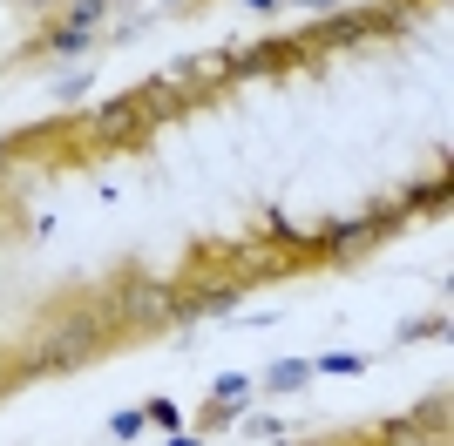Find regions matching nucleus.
<instances>
[{"mask_svg":"<svg viewBox=\"0 0 454 446\" xmlns=\"http://www.w3.org/2000/svg\"><path fill=\"white\" fill-rule=\"evenodd\" d=\"M0 217H7V196H0Z\"/></svg>","mask_w":454,"mask_h":446,"instance_id":"obj_21","label":"nucleus"},{"mask_svg":"<svg viewBox=\"0 0 454 446\" xmlns=\"http://www.w3.org/2000/svg\"><path fill=\"white\" fill-rule=\"evenodd\" d=\"M156 7H176V14H184V0H156Z\"/></svg>","mask_w":454,"mask_h":446,"instance_id":"obj_20","label":"nucleus"},{"mask_svg":"<svg viewBox=\"0 0 454 446\" xmlns=\"http://www.w3.org/2000/svg\"><path fill=\"white\" fill-rule=\"evenodd\" d=\"M312 379H319V372H312V358H278V365H265V379H258V386H265V392H305Z\"/></svg>","mask_w":454,"mask_h":446,"instance_id":"obj_8","label":"nucleus"},{"mask_svg":"<svg viewBox=\"0 0 454 446\" xmlns=\"http://www.w3.org/2000/svg\"><path fill=\"white\" fill-rule=\"evenodd\" d=\"M102 297H109V311H115V338L122 345H143V338L176 325V284L156 278L150 264H122Z\"/></svg>","mask_w":454,"mask_h":446,"instance_id":"obj_2","label":"nucleus"},{"mask_svg":"<svg viewBox=\"0 0 454 446\" xmlns=\"http://www.w3.org/2000/svg\"><path fill=\"white\" fill-rule=\"evenodd\" d=\"M305 41L299 35H271V41H258V48H238V55H224V81H251V74H292V68H305Z\"/></svg>","mask_w":454,"mask_h":446,"instance_id":"obj_5","label":"nucleus"},{"mask_svg":"<svg viewBox=\"0 0 454 446\" xmlns=\"http://www.w3.org/2000/svg\"><path fill=\"white\" fill-rule=\"evenodd\" d=\"M420 338H448V311H434V318H407V325H400V345H420Z\"/></svg>","mask_w":454,"mask_h":446,"instance_id":"obj_12","label":"nucleus"},{"mask_svg":"<svg viewBox=\"0 0 454 446\" xmlns=\"http://www.w3.org/2000/svg\"><path fill=\"white\" fill-rule=\"evenodd\" d=\"M394 204H400V217H407V223H414V217H448V169H434V176L407 183Z\"/></svg>","mask_w":454,"mask_h":446,"instance_id":"obj_6","label":"nucleus"},{"mask_svg":"<svg viewBox=\"0 0 454 446\" xmlns=\"http://www.w3.org/2000/svg\"><path fill=\"white\" fill-rule=\"evenodd\" d=\"M407 412H414V419H420V427H427V433H434V440H448V386L420 392V399H414V406H407Z\"/></svg>","mask_w":454,"mask_h":446,"instance_id":"obj_9","label":"nucleus"},{"mask_svg":"<svg viewBox=\"0 0 454 446\" xmlns=\"http://www.w3.org/2000/svg\"><path fill=\"white\" fill-rule=\"evenodd\" d=\"M14 7H27V14H41V7H48V14H55L61 0H14Z\"/></svg>","mask_w":454,"mask_h":446,"instance_id":"obj_19","label":"nucleus"},{"mask_svg":"<svg viewBox=\"0 0 454 446\" xmlns=\"http://www.w3.org/2000/svg\"><path fill=\"white\" fill-rule=\"evenodd\" d=\"M143 433H150L143 406H129V412H115V419H109V440H122V446H129V440H143Z\"/></svg>","mask_w":454,"mask_h":446,"instance_id":"obj_13","label":"nucleus"},{"mask_svg":"<svg viewBox=\"0 0 454 446\" xmlns=\"http://www.w3.org/2000/svg\"><path fill=\"white\" fill-rule=\"evenodd\" d=\"M238 427H245L251 440H285V427H278V419H265V412H245Z\"/></svg>","mask_w":454,"mask_h":446,"instance_id":"obj_16","label":"nucleus"},{"mask_svg":"<svg viewBox=\"0 0 454 446\" xmlns=\"http://www.w3.org/2000/svg\"><path fill=\"white\" fill-rule=\"evenodd\" d=\"M251 392H258L251 372H217V379H210V399H217V406H245Z\"/></svg>","mask_w":454,"mask_h":446,"instance_id":"obj_10","label":"nucleus"},{"mask_svg":"<svg viewBox=\"0 0 454 446\" xmlns=\"http://www.w3.org/2000/svg\"><path fill=\"white\" fill-rule=\"evenodd\" d=\"M143 419H150L156 433H176V427H184V412H176L170 399H150V406H143Z\"/></svg>","mask_w":454,"mask_h":446,"instance_id":"obj_15","label":"nucleus"},{"mask_svg":"<svg viewBox=\"0 0 454 446\" xmlns=\"http://www.w3.org/2000/svg\"><path fill=\"white\" fill-rule=\"evenodd\" d=\"M312 372H325V379H360L366 358L360 352H319V358H312Z\"/></svg>","mask_w":454,"mask_h":446,"instance_id":"obj_11","label":"nucleus"},{"mask_svg":"<svg viewBox=\"0 0 454 446\" xmlns=\"http://www.w3.org/2000/svg\"><path fill=\"white\" fill-rule=\"evenodd\" d=\"M89 81H95L89 68H82V74H61V81H48V95H55V102H82V95H89Z\"/></svg>","mask_w":454,"mask_h":446,"instance_id":"obj_14","label":"nucleus"},{"mask_svg":"<svg viewBox=\"0 0 454 446\" xmlns=\"http://www.w3.org/2000/svg\"><path fill=\"white\" fill-rule=\"evenodd\" d=\"M238 7H251V14H278L285 0H238Z\"/></svg>","mask_w":454,"mask_h":446,"instance_id":"obj_18","label":"nucleus"},{"mask_svg":"<svg viewBox=\"0 0 454 446\" xmlns=\"http://www.w3.org/2000/svg\"><path fill=\"white\" fill-rule=\"evenodd\" d=\"M170 446H204V433H197V427H176V433H170Z\"/></svg>","mask_w":454,"mask_h":446,"instance_id":"obj_17","label":"nucleus"},{"mask_svg":"<svg viewBox=\"0 0 454 446\" xmlns=\"http://www.w3.org/2000/svg\"><path fill=\"white\" fill-rule=\"evenodd\" d=\"M115 0H61L48 20H61V27H75V35H102V20H109Z\"/></svg>","mask_w":454,"mask_h":446,"instance_id":"obj_7","label":"nucleus"},{"mask_svg":"<svg viewBox=\"0 0 454 446\" xmlns=\"http://www.w3.org/2000/svg\"><path fill=\"white\" fill-rule=\"evenodd\" d=\"M115 311L102 291H61L48 311L35 318V345H27V372H82L102 352H115Z\"/></svg>","mask_w":454,"mask_h":446,"instance_id":"obj_1","label":"nucleus"},{"mask_svg":"<svg viewBox=\"0 0 454 446\" xmlns=\"http://www.w3.org/2000/svg\"><path fill=\"white\" fill-rule=\"evenodd\" d=\"M75 135H82V156L143 142V102H136V88H129V95H109V102H95L89 115H75Z\"/></svg>","mask_w":454,"mask_h":446,"instance_id":"obj_4","label":"nucleus"},{"mask_svg":"<svg viewBox=\"0 0 454 446\" xmlns=\"http://www.w3.org/2000/svg\"><path fill=\"white\" fill-rule=\"evenodd\" d=\"M394 230H407V217H400V204L387 196V204H373L366 217H340V223H319L312 237H305V258L319 264H340V271H353V264L373 250V243H387Z\"/></svg>","mask_w":454,"mask_h":446,"instance_id":"obj_3","label":"nucleus"}]
</instances>
